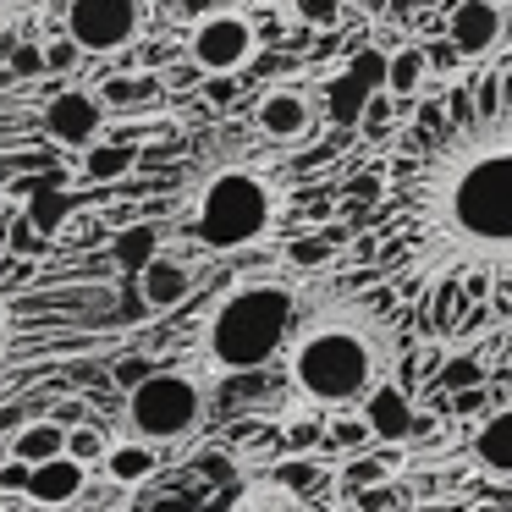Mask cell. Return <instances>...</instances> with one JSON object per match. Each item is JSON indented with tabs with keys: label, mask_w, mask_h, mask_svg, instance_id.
Masks as SVG:
<instances>
[{
	"label": "cell",
	"mask_w": 512,
	"mask_h": 512,
	"mask_svg": "<svg viewBox=\"0 0 512 512\" xmlns=\"http://www.w3.org/2000/svg\"><path fill=\"white\" fill-rule=\"evenodd\" d=\"M259 56V34L243 12H210L188 34V61L204 78H237Z\"/></svg>",
	"instance_id": "7"
},
{
	"label": "cell",
	"mask_w": 512,
	"mask_h": 512,
	"mask_svg": "<svg viewBox=\"0 0 512 512\" xmlns=\"http://www.w3.org/2000/svg\"><path fill=\"white\" fill-rule=\"evenodd\" d=\"M138 298H144V309L149 314H171V309H182V303H188V292H193V265L182 254H166V248H160L155 259H149L144 270H138Z\"/></svg>",
	"instance_id": "13"
},
{
	"label": "cell",
	"mask_w": 512,
	"mask_h": 512,
	"mask_svg": "<svg viewBox=\"0 0 512 512\" xmlns=\"http://www.w3.org/2000/svg\"><path fill=\"white\" fill-rule=\"evenodd\" d=\"M226 512H314V507H309L303 490H287L281 479H259V485H248Z\"/></svg>",
	"instance_id": "23"
},
{
	"label": "cell",
	"mask_w": 512,
	"mask_h": 512,
	"mask_svg": "<svg viewBox=\"0 0 512 512\" xmlns=\"http://www.w3.org/2000/svg\"><path fill=\"white\" fill-rule=\"evenodd\" d=\"M133 160H138V144H122V138H111V144H89L83 149V177L89 182H116V177H127L133 171Z\"/></svg>",
	"instance_id": "24"
},
{
	"label": "cell",
	"mask_w": 512,
	"mask_h": 512,
	"mask_svg": "<svg viewBox=\"0 0 512 512\" xmlns=\"http://www.w3.org/2000/svg\"><path fill=\"white\" fill-rule=\"evenodd\" d=\"M270 479H281L287 490H303V496H309V490H314V479H320V468H314V463H303V457H298V463H276V468H270Z\"/></svg>",
	"instance_id": "33"
},
{
	"label": "cell",
	"mask_w": 512,
	"mask_h": 512,
	"mask_svg": "<svg viewBox=\"0 0 512 512\" xmlns=\"http://www.w3.org/2000/svg\"><path fill=\"white\" fill-rule=\"evenodd\" d=\"M446 39L457 45L463 61H485L507 39V17H501L496 0H452L446 6Z\"/></svg>",
	"instance_id": "9"
},
{
	"label": "cell",
	"mask_w": 512,
	"mask_h": 512,
	"mask_svg": "<svg viewBox=\"0 0 512 512\" xmlns=\"http://www.w3.org/2000/svg\"><path fill=\"white\" fill-rule=\"evenodd\" d=\"M413 6H419V12H430V6H441V0H413Z\"/></svg>",
	"instance_id": "41"
},
{
	"label": "cell",
	"mask_w": 512,
	"mask_h": 512,
	"mask_svg": "<svg viewBox=\"0 0 512 512\" xmlns=\"http://www.w3.org/2000/svg\"><path fill=\"white\" fill-rule=\"evenodd\" d=\"M100 463H105V479H111V485H144V479H155V468H160V446L127 435V441L105 446Z\"/></svg>",
	"instance_id": "16"
},
{
	"label": "cell",
	"mask_w": 512,
	"mask_h": 512,
	"mask_svg": "<svg viewBox=\"0 0 512 512\" xmlns=\"http://www.w3.org/2000/svg\"><path fill=\"white\" fill-rule=\"evenodd\" d=\"M303 320V292L281 270L237 276L199 320V364L210 375H259L287 353Z\"/></svg>",
	"instance_id": "3"
},
{
	"label": "cell",
	"mask_w": 512,
	"mask_h": 512,
	"mask_svg": "<svg viewBox=\"0 0 512 512\" xmlns=\"http://www.w3.org/2000/svg\"><path fill=\"white\" fill-rule=\"evenodd\" d=\"M254 127L265 144H298V138L314 133V100L303 89H292V83H276V89L259 94Z\"/></svg>",
	"instance_id": "11"
},
{
	"label": "cell",
	"mask_w": 512,
	"mask_h": 512,
	"mask_svg": "<svg viewBox=\"0 0 512 512\" xmlns=\"http://www.w3.org/2000/svg\"><path fill=\"white\" fill-rule=\"evenodd\" d=\"M105 100L94 89H56L45 100V133L67 149H89L105 138Z\"/></svg>",
	"instance_id": "8"
},
{
	"label": "cell",
	"mask_w": 512,
	"mask_h": 512,
	"mask_svg": "<svg viewBox=\"0 0 512 512\" xmlns=\"http://www.w3.org/2000/svg\"><path fill=\"white\" fill-rule=\"evenodd\" d=\"M138 512H199V507H193L188 496H149Z\"/></svg>",
	"instance_id": "39"
},
{
	"label": "cell",
	"mask_w": 512,
	"mask_h": 512,
	"mask_svg": "<svg viewBox=\"0 0 512 512\" xmlns=\"http://www.w3.org/2000/svg\"><path fill=\"white\" fill-rule=\"evenodd\" d=\"M166 248V232H160L155 221H133V226H116L111 232V265L127 270V276H138V270L149 265V259Z\"/></svg>",
	"instance_id": "18"
},
{
	"label": "cell",
	"mask_w": 512,
	"mask_h": 512,
	"mask_svg": "<svg viewBox=\"0 0 512 512\" xmlns=\"http://www.w3.org/2000/svg\"><path fill=\"white\" fill-rule=\"evenodd\" d=\"M424 56H430V72H452L457 61H463L452 39H435V45H424Z\"/></svg>",
	"instance_id": "36"
},
{
	"label": "cell",
	"mask_w": 512,
	"mask_h": 512,
	"mask_svg": "<svg viewBox=\"0 0 512 512\" xmlns=\"http://www.w3.org/2000/svg\"><path fill=\"white\" fill-rule=\"evenodd\" d=\"M149 369H155L149 358H122V364H116V386H122V391H133L138 380L149 375Z\"/></svg>",
	"instance_id": "37"
},
{
	"label": "cell",
	"mask_w": 512,
	"mask_h": 512,
	"mask_svg": "<svg viewBox=\"0 0 512 512\" xmlns=\"http://www.w3.org/2000/svg\"><path fill=\"white\" fill-rule=\"evenodd\" d=\"M39 50H45V72L50 78H67V72H78V61H83V45L61 28V34H45L39 39Z\"/></svg>",
	"instance_id": "27"
},
{
	"label": "cell",
	"mask_w": 512,
	"mask_h": 512,
	"mask_svg": "<svg viewBox=\"0 0 512 512\" xmlns=\"http://www.w3.org/2000/svg\"><path fill=\"white\" fill-rule=\"evenodd\" d=\"M380 309L386 298H331L298 320L281 364L309 408H358L364 391L391 375V331Z\"/></svg>",
	"instance_id": "2"
},
{
	"label": "cell",
	"mask_w": 512,
	"mask_h": 512,
	"mask_svg": "<svg viewBox=\"0 0 512 512\" xmlns=\"http://www.w3.org/2000/svg\"><path fill=\"white\" fill-rule=\"evenodd\" d=\"M358 419H364V424H369V435H375V441H386V446H402L413 430H419L408 391H402L391 375L380 380V386H369V391H364V402H358Z\"/></svg>",
	"instance_id": "12"
},
{
	"label": "cell",
	"mask_w": 512,
	"mask_h": 512,
	"mask_svg": "<svg viewBox=\"0 0 512 512\" xmlns=\"http://www.w3.org/2000/svg\"><path fill=\"white\" fill-rule=\"evenodd\" d=\"M474 463L496 479H512V408H496L474 430Z\"/></svg>",
	"instance_id": "17"
},
{
	"label": "cell",
	"mask_w": 512,
	"mask_h": 512,
	"mask_svg": "<svg viewBox=\"0 0 512 512\" xmlns=\"http://www.w3.org/2000/svg\"><path fill=\"white\" fill-rule=\"evenodd\" d=\"M424 83H430V56H424V45H397L386 56V94L391 100H413V94H424Z\"/></svg>",
	"instance_id": "19"
},
{
	"label": "cell",
	"mask_w": 512,
	"mask_h": 512,
	"mask_svg": "<svg viewBox=\"0 0 512 512\" xmlns=\"http://www.w3.org/2000/svg\"><path fill=\"white\" fill-rule=\"evenodd\" d=\"M61 28L83 45V56H116L144 39V0H67Z\"/></svg>",
	"instance_id": "6"
},
{
	"label": "cell",
	"mask_w": 512,
	"mask_h": 512,
	"mask_svg": "<svg viewBox=\"0 0 512 512\" xmlns=\"http://www.w3.org/2000/svg\"><path fill=\"white\" fill-rule=\"evenodd\" d=\"M105 446H111V441H105V430H100V424H89V419H78L67 430V457H78V463H100Z\"/></svg>",
	"instance_id": "28"
},
{
	"label": "cell",
	"mask_w": 512,
	"mask_h": 512,
	"mask_svg": "<svg viewBox=\"0 0 512 512\" xmlns=\"http://www.w3.org/2000/svg\"><path fill=\"white\" fill-rule=\"evenodd\" d=\"M375 89H380V83H369L364 72L347 67L342 78H336L331 89H325V116H331L336 127H358V116H364V100H369Z\"/></svg>",
	"instance_id": "20"
},
{
	"label": "cell",
	"mask_w": 512,
	"mask_h": 512,
	"mask_svg": "<svg viewBox=\"0 0 512 512\" xmlns=\"http://www.w3.org/2000/svg\"><path fill=\"white\" fill-rule=\"evenodd\" d=\"M6 72H12L17 83L45 78V50H39V39H17V45H12V56H6Z\"/></svg>",
	"instance_id": "30"
},
{
	"label": "cell",
	"mask_w": 512,
	"mask_h": 512,
	"mask_svg": "<svg viewBox=\"0 0 512 512\" xmlns=\"http://www.w3.org/2000/svg\"><path fill=\"white\" fill-rule=\"evenodd\" d=\"M94 94L105 100V111H133V116L160 105V83L149 78V72H144V78H127V72H122V78H105Z\"/></svg>",
	"instance_id": "22"
},
{
	"label": "cell",
	"mask_w": 512,
	"mask_h": 512,
	"mask_svg": "<svg viewBox=\"0 0 512 512\" xmlns=\"http://www.w3.org/2000/svg\"><path fill=\"white\" fill-rule=\"evenodd\" d=\"M204 424V380L193 369H149L127 391V430L149 446L188 441Z\"/></svg>",
	"instance_id": "5"
},
{
	"label": "cell",
	"mask_w": 512,
	"mask_h": 512,
	"mask_svg": "<svg viewBox=\"0 0 512 512\" xmlns=\"http://www.w3.org/2000/svg\"><path fill=\"white\" fill-rule=\"evenodd\" d=\"M39 265L34 259H23V254H12V243H6V215H0V364H6V353L17 347V320H23V309L34 303V292L28 287H39Z\"/></svg>",
	"instance_id": "10"
},
{
	"label": "cell",
	"mask_w": 512,
	"mask_h": 512,
	"mask_svg": "<svg viewBox=\"0 0 512 512\" xmlns=\"http://www.w3.org/2000/svg\"><path fill=\"white\" fill-rule=\"evenodd\" d=\"M386 474H391V468L380 463V457H353V463L342 468V485L347 490H369V485H380Z\"/></svg>",
	"instance_id": "32"
},
{
	"label": "cell",
	"mask_w": 512,
	"mask_h": 512,
	"mask_svg": "<svg viewBox=\"0 0 512 512\" xmlns=\"http://www.w3.org/2000/svg\"><path fill=\"white\" fill-rule=\"evenodd\" d=\"M364 441H375L364 419H331V446H342V452H358Z\"/></svg>",
	"instance_id": "34"
},
{
	"label": "cell",
	"mask_w": 512,
	"mask_h": 512,
	"mask_svg": "<svg viewBox=\"0 0 512 512\" xmlns=\"http://www.w3.org/2000/svg\"><path fill=\"white\" fill-rule=\"evenodd\" d=\"M50 0H0V61L12 56L17 39H39V23L34 17L45 12Z\"/></svg>",
	"instance_id": "25"
},
{
	"label": "cell",
	"mask_w": 512,
	"mask_h": 512,
	"mask_svg": "<svg viewBox=\"0 0 512 512\" xmlns=\"http://www.w3.org/2000/svg\"><path fill=\"white\" fill-rule=\"evenodd\" d=\"M336 248H342V232H309V237H287V265L292 270H320L336 259Z\"/></svg>",
	"instance_id": "26"
},
{
	"label": "cell",
	"mask_w": 512,
	"mask_h": 512,
	"mask_svg": "<svg viewBox=\"0 0 512 512\" xmlns=\"http://www.w3.org/2000/svg\"><path fill=\"white\" fill-rule=\"evenodd\" d=\"M281 210H287V188L276 171L254 166V160H226L193 188L182 237L199 254H243L276 232Z\"/></svg>",
	"instance_id": "4"
},
{
	"label": "cell",
	"mask_w": 512,
	"mask_h": 512,
	"mask_svg": "<svg viewBox=\"0 0 512 512\" xmlns=\"http://www.w3.org/2000/svg\"><path fill=\"white\" fill-rule=\"evenodd\" d=\"M369 12H391L397 23H408V12H413V0H364Z\"/></svg>",
	"instance_id": "40"
},
{
	"label": "cell",
	"mask_w": 512,
	"mask_h": 512,
	"mask_svg": "<svg viewBox=\"0 0 512 512\" xmlns=\"http://www.w3.org/2000/svg\"><path fill=\"white\" fill-rule=\"evenodd\" d=\"M89 204V193H78V188H50V182H34V193H28V221L39 226L45 237H61L72 226V215Z\"/></svg>",
	"instance_id": "15"
},
{
	"label": "cell",
	"mask_w": 512,
	"mask_h": 512,
	"mask_svg": "<svg viewBox=\"0 0 512 512\" xmlns=\"http://www.w3.org/2000/svg\"><path fill=\"white\" fill-rule=\"evenodd\" d=\"M413 512H424V507H413Z\"/></svg>",
	"instance_id": "42"
},
{
	"label": "cell",
	"mask_w": 512,
	"mask_h": 512,
	"mask_svg": "<svg viewBox=\"0 0 512 512\" xmlns=\"http://www.w3.org/2000/svg\"><path fill=\"white\" fill-rule=\"evenodd\" d=\"M391 111H397V100H391L386 89H375V94L364 100V116H358V127H364L369 138H386V133H391Z\"/></svg>",
	"instance_id": "31"
},
{
	"label": "cell",
	"mask_w": 512,
	"mask_h": 512,
	"mask_svg": "<svg viewBox=\"0 0 512 512\" xmlns=\"http://www.w3.org/2000/svg\"><path fill=\"white\" fill-rule=\"evenodd\" d=\"M386 193V221L413 248L408 281L512 276V56L457 83L435 133L397 138Z\"/></svg>",
	"instance_id": "1"
},
{
	"label": "cell",
	"mask_w": 512,
	"mask_h": 512,
	"mask_svg": "<svg viewBox=\"0 0 512 512\" xmlns=\"http://www.w3.org/2000/svg\"><path fill=\"white\" fill-rule=\"evenodd\" d=\"M83 485H89V463L61 452V457H45V463L28 468L23 496L34 501V507H72V501L83 496Z\"/></svg>",
	"instance_id": "14"
},
{
	"label": "cell",
	"mask_w": 512,
	"mask_h": 512,
	"mask_svg": "<svg viewBox=\"0 0 512 512\" xmlns=\"http://www.w3.org/2000/svg\"><path fill=\"white\" fill-rule=\"evenodd\" d=\"M61 452H67V424H56V419H34L12 435V457H23L28 468L45 463V457H61Z\"/></svg>",
	"instance_id": "21"
},
{
	"label": "cell",
	"mask_w": 512,
	"mask_h": 512,
	"mask_svg": "<svg viewBox=\"0 0 512 512\" xmlns=\"http://www.w3.org/2000/svg\"><path fill=\"white\" fill-rule=\"evenodd\" d=\"M342 0H292V17H298L303 28H320V34H331V28H342Z\"/></svg>",
	"instance_id": "29"
},
{
	"label": "cell",
	"mask_w": 512,
	"mask_h": 512,
	"mask_svg": "<svg viewBox=\"0 0 512 512\" xmlns=\"http://www.w3.org/2000/svg\"><path fill=\"white\" fill-rule=\"evenodd\" d=\"M23 485H28V463H23V457L0 463V490H17V496H23Z\"/></svg>",
	"instance_id": "38"
},
{
	"label": "cell",
	"mask_w": 512,
	"mask_h": 512,
	"mask_svg": "<svg viewBox=\"0 0 512 512\" xmlns=\"http://www.w3.org/2000/svg\"><path fill=\"white\" fill-rule=\"evenodd\" d=\"M441 386H446V391L479 386V364H474V358H446V369H441Z\"/></svg>",
	"instance_id": "35"
}]
</instances>
